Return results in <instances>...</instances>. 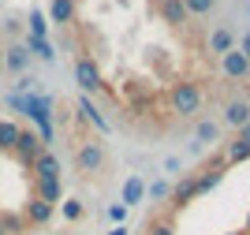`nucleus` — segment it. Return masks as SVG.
I'll return each instance as SVG.
<instances>
[{
	"mask_svg": "<svg viewBox=\"0 0 250 235\" xmlns=\"http://www.w3.org/2000/svg\"><path fill=\"white\" fill-rule=\"evenodd\" d=\"M0 67H4V49H0Z\"/></svg>",
	"mask_w": 250,
	"mask_h": 235,
	"instance_id": "2f4dec72",
	"label": "nucleus"
},
{
	"mask_svg": "<svg viewBox=\"0 0 250 235\" xmlns=\"http://www.w3.org/2000/svg\"><path fill=\"white\" fill-rule=\"evenodd\" d=\"M224 123L228 127H247L250 123V101H228V108H224Z\"/></svg>",
	"mask_w": 250,
	"mask_h": 235,
	"instance_id": "0eeeda50",
	"label": "nucleus"
},
{
	"mask_svg": "<svg viewBox=\"0 0 250 235\" xmlns=\"http://www.w3.org/2000/svg\"><path fill=\"white\" fill-rule=\"evenodd\" d=\"M75 82H79L86 93H97V90L104 86V82H101V71H97V64L90 60V56H79V60H75Z\"/></svg>",
	"mask_w": 250,
	"mask_h": 235,
	"instance_id": "7ed1b4c3",
	"label": "nucleus"
},
{
	"mask_svg": "<svg viewBox=\"0 0 250 235\" xmlns=\"http://www.w3.org/2000/svg\"><path fill=\"white\" fill-rule=\"evenodd\" d=\"M45 146H42V134H34V131H19V142H15V153H19V161L30 168L34 157L42 153Z\"/></svg>",
	"mask_w": 250,
	"mask_h": 235,
	"instance_id": "39448f33",
	"label": "nucleus"
},
{
	"mask_svg": "<svg viewBox=\"0 0 250 235\" xmlns=\"http://www.w3.org/2000/svg\"><path fill=\"white\" fill-rule=\"evenodd\" d=\"M235 49V38H231V30H213L209 34V52H217V56H224V52Z\"/></svg>",
	"mask_w": 250,
	"mask_h": 235,
	"instance_id": "4468645a",
	"label": "nucleus"
},
{
	"mask_svg": "<svg viewBox=\"0 0 250 235\" xmlns=\"http://www.w3.org/2000/svg\"><path fill=\"white\" fill-rule=\"evenodd\" d=\"M224 168H228V164H224V161H217L213 168H206L202 175H194V183H198V194H202V191H213V187L220 183V175H224Z\"/></svg>",
	"mask_w": 250,
	"mask_h": 235,
	"instance_id": "9b49d317",
	"label": "nucleus"
},
{
	"mask_svg": "<svg viewBox=\"0 0 250 235\" xmlns=\"http://www.w3.org/2000/svg\"><path fill=\"white\" fill-rule=\"evenodd\" d=\"M172 108L179 116H194L202 108V90L194 82H176V90H172Z\"/></svg>",
	"mask_w": 250,
	"mask_h": 235,
	"instance_id": "f03ea898",
	"label": "nucleus"
},
{
	"mask_svg": "<svg viewBox=\"0 0 250 235\" xmlns=\"http://www.w3.org/2000/svg\"><path fill=\"white\" fill-rule=\"evenodd\" d=\"M239 142H250V123H247V127H239Z\"/></svg>",
	"mask_w": 250,
	"mask_h": 235,
	"instance_id": "c756f323",
	"label": "nucleus"
},
{
	"mask_svg": "<svg viewBox=\"0 0 250 235\" xmlns=\"http://www.w3.org/2000/svg\"><path fill=\"white\" fill-rule=\"evenodd\" d=\"M30 38H45V15H42V11H34V15H30Z\"/></svg>",
	"mask_w": 250,
	"mask_h": 235,
	"instance_id": "b1692460",
	"label": "nucleus"
},
{
	"mask_svg": "<svg viewBox=\"0 0 250 235\" xmlns=\"http://www.w3.org/2000/svg\"><path fill=\"white\" fill-rule=\"evenodd\" d=\"M149 235H172V224H168V220H161V224L149 228Z\"/></svg>",
	"mask_w": 250,
	"mask_h": 235,
	"instance_id": "cd10ccee",
	"label": "nucleus"
},
{
	"mask_svg": "<svg viewBox=\"0 0 250 235\" xmlns=\"http://www.w3.org/2000/svg\"><path fill=\"white\" fill-rule=\"evenodd\" d=\"M79 112H83V116H86V120H94V123H97V127H101V131H108V123H104V116H101V112H97L94 105H90V97H79Z\"/></svg>",
	"mask_w": 250,
	"mask_h": 235,
	"instance_id": "412c9836",
	"label": "nucleus"
},
{
	"mask_svg": "<svg viewBox=\"0 0 250 235\" xmlns=\"http://www.w3.org/2000/svg\"><path fill=\"white\" fill-rule=\"evenodd\" d=\"M34 179H49V175H60V161L49 153V150H42V153L34 157Z\"/></svg>",
	"mask_w": 250,
	"mask_h": 235,
	"instance_id": "6e6552de",
	"label": "nucleus"
},
{
	"mask_svg": "<svg viewBox=\"0 0 250 235\" xmlns=\"http://www.w3.org/2000/svg\"><path fill=\"white\" fill-rule=\"evenodd\" d=\"M142 191H146V187H142V179H138V175H131V179L124 183V202H120V205H135V202H142Z\"/></svg>",
	"mask_w": 250,
	"mask_h": 235,
	"instance_id": "a211bd4d",
	"label": "nucleus"
},
{
	"mask_svg": "<svg viewBox=\"0 0 250 235\" xmlns=\"http://www.w3.org/2000/svg\"><path fill=\"white\" fill-rule=\"evenodd\" d=\"M220 60H224V75H228V79H247V75H250V60H247V56H243L239 49L224 52Z\"/></svg>",
	"mask_w": 250,
	"mask_h": 235,
	"instance_id": "423d86ee",
	"label": "nucleus"
},
{
	"mask_svg": "<svg viewBox=\"0 0 250 235\" xmlns=\"http://www.w3.org/2000/svg\"><path fill=\"white\" fill-rule=\"evenodd\" d=\"M26 60H30L26 45H11V49H4V67H8V71H22Z\"/></svg>",
	"mask_w": 250,
	"mask_h": 235,
	"instance_id": "f8f14e48",
	"label": "nucleus"
},
{
	"mask_svg": "<svg viewBox=\"0 0 250 235\" xmlns=\"http://www.w3.org/2000/svg\"><path fill=\"white\" fill-rule=\"evenodd\" d=\"M49 15H52V22H75V4L71 0H52V8H49Z\"/></svg>",
	"mask_w": 250,
	"mask_h": 235,
	"instance_id": "dca6fc26",
	"label": "nucleus"
},
{
	"mask_svg": "<svg viewBox=\"0 0 250 235\" xmlns=\"http://www.w3.org/2000/svg\"><path fill=\"white\" fill-rule=\"evenodd\" d=\"M11 105L30 116V120L42 127V142H49V138H52V116H49L52 108H49V101L38 97V93H30V97H11Z\"/></svg>",
	"mask_w": 250,
	"mask_h": 235,
	"instance_id": "f257e3e1",
	"label": "nucleus"
},
{
	"mask_svg": "<svg viewBox=\"0 0 250 235\" xmlns=\"http://www.w3.org/2000/svg\"><path fill=\"white\" fill-rule=\"evenodd\" d=\"M75 164H79V172H101L104 168V150L101 142H83L79 146V153H75Z\"/></svg>",
	"mask_w": 250,
	"mask_h": 235,
	"instance_id": "20e7f679",
	"label": "nucleus"
},
{
	"mask_svg": "<svg viewBox=\"0 0 250 235\" xmlns=\"http://www.w3.org/2000/svg\"><path fill=\"white\" fill-rule=\"evenodd\" d=\"M108 216H112L116 224H124V216H127V205H112V209H108Z\"/></svg>",
	"mask_w": 250,
	"mask_h": 235,
	"instance_id": "bb28decb",
	"label": "nucleus"
},
{
	"mask_svg": "<svg viewBox=\"0 0 250 235\" xmlns=\"http://www.w3.org/2000/svg\"><path fill=\"white\" fill-rule=\"evenodd\" d=\"M161 19L172 22V26H183L190 15H187V8H183V0H165V4H161Z\"/></svg>",
	"mask_w": 250,
	"mask_h": 235,
	"instance_id": "9d476101",
	"label": "nucleus"
},
{
	"mask_svg": "<svg viewBox=\"0 0 250 235\" xmlns=\"http://www.w3.org/2000/svg\"><path fill=\"white\" fill-rule=\"evenodd\" d=\"M250 157V142H239V138H235V142L228 146V153H224V164H239V161H247Z\"/></svg>",
	"mask_w": 250,
	"mask_h": 235,
	"instance_id": "aec40b11",
	"label": "nucleus"
},
{
	"mask_svg": "<svg viewBox=\"0 0 250 235\" xmlns=\"http://www.w3.org/2000/svg\"><path fill=\"white\" fill-rule=\"evenodd\" d=\"M217 123H209V120H202L198 123V142H217Z\"/></svg>",
	"mask_w": 250,
	"mask_h": 235,
	"instance_id": "5701e85b",
	"label": "nucleus"
},
{
	"mask_svg": "<svg viewBox=\"0 0 250 235\" xmlns=\"http://www.w3.org/2000/svg\"><path fill=\"white\" fill-rule=\"evenodd\" d=\"M243 232H250V216H247V228H243Z\"/></svg>",
	"mask_w": 250,
	"mask_h": 235,
	"instance_id": "473e14b6",
	"label": "nucleus"
},
{
	"mask_svg": "<svg viewBox=\"0 0 250 235\" xmlns=\"http://www.w3.org/2000/svg\"><path fill=\"white\" fill-rule=\"evenodd\" d=\"M0 235H19V220H11V216H0Z\"/></svg>",
	"mask_w": 250,
	"mask_h": 235,
	"instance_id": "a878e982",
	"label": "nucleus"
},
{
	"mask_svg": "<svg viewBox=\"0 0 250 235\" xmlns=\"http://www.w3.org/2000/svg\"><path fill=\"white\" fill-rule=\"evenodd\" d=\"M26 52L42 56V60H56V52H52V45L45 38H26Z\"/></svg>",
	"mask_w": 250,
	"mask_h": 235,
	"instance_id": "6ab92c4d",
	"label": "nucleus"
},
{
	"mask_svg": "<svg viewBox=\"0 0 250 235\" xmlns=\"http://www.w3.org/2000/svg\"><path fill=\"white\" fill-rule=\"evenodd\" d=\"M19 123H11V120H4L0 123V150H15V142H19Z\"/></svg>",
	"mask_w": 250,
	"mask_h": 235,
	"instance_id": "f3484780",
	"label": "nucleus"
},
{
	"mask_svg": "<svg viewBox=\"0 0 250 235\" xmlns=\"http://www.w3.org/2000/svg\"><path fill=\"white\" fill-rule=\"evenodd\" d=\"M63 216H67V220H79V216H83V202H63Z\"/></svg>",
	"mask_w": 250,
	"mask_h": 235,
	"instance_id": "393cba45",
	"label": "nucleus"
},
{
	"mask_svg": "<svg viewBox=\"0 0 250 235\" xmlns=\"http://www.w3.org/2000/svg\"><path fill=\"white\" fill-rule=\"evenodd\" d=\"M228 235H247V232H228Z\"/></svg>",
	"mask_w": 250,
	"mask_h": 235,
	"instance_id": "72a5a7b5",
	"label": "nucleus"
},
{
	"mask_svg": "<svg viewBox=\"0 0 250 235\" xmlns=\"http://www.w3.org/2000/svg\"><path fill=\"white\" fill-rule=\"evenodd\" d=\"M183 8H187V15H209L217 8V0H183Z\"/></svg>",
	"mask_w": 250,
	"mask_h": 235,
	"instance_id": "4be33fe9",
	"label": "nucleus"
},
{
	"mask_svg": "<svg viewBox=\"0 0 250 235\" xmlns=\"http://www.w3.org/2000/svg\"><path fill=\"white\" fill-rule=\"evenodd\" d=\"M63 194V187H60V175H49V179H38V198H42L45 205H56Z\"/></svg>",
	"mask_w": 250,
	"mask_h": 235,
	"instance_id": "1a4fd4ad",
	"label": "nucleus"
},
{
	"mask_svg": "<svg viewBox=\"0 0 250 235\" xmlns=\"http://www.w3.org/2000/svg\"><path fill=\"white\" fill-rule=\"evenodd\" d=\"M239 52H243V56H247V60H250V34H247V38H243V45H239Z\"/></svg>",
	"mask_w": 250,
	"mask_h": 235,
	"instance_id": "c85d7f7f",
	"label": "nucleus"
},
{
	"mask_svg": "<svg viewBox=\"0 0 250 235\" xmlns=\"http://www.w3.org/2000/svg\"><path fill=\"white\" fill-rule=\"evenodd\" d=\"M198 194V183H194V175H187V179H183V183L176 187V191H172V209H179V205H187L190 198Z\"/></svg>",
	"mask_w": 250,
	"mask_h": 235,
	"instance_id": "ddd939ff",
	"label": "nucleus"
},
{
	"mask_svg": "<svg viewBox=\"0 0 250 235\" xmlns=\"http://www.w3.org/2000/svg\"><path fill=\"white\" fill-rule=\"evenodd\" d=\"M112 235H127V228H124V224H120V228H116V232H112Z\"/></svg>",
	"mask_w": 250,
	"mask_h": 235,
	"instance_id": "7c9ffc66",
	"label": "nucleus"
},
{
	"mask_svg": "<svg viewBox=\"0 0 250 235\" xmlns=\"http://www.w3.org/2000/svg\"><path fill=\"white\" fill-rule=\"evenodd\" d=\"M49 216H52V205H45L42 198H34V202H26V220H30V224H45Z\"/></svg>",
	"mask_w": 250,
	"mask_h": 235,
	"instance_id": "2eb2a0df",
	"label": "nucleus"
}]
</instances>
